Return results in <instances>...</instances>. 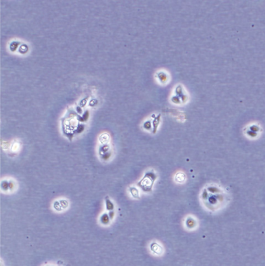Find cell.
Masks as SVG:
<instances>
[{"mask_svg": "<svg viewBox=\"0 0 265 266\" xmlns=\"http://www.w3.org/2000/svg\"><path fill=\"white\" fill-rule=\"evenodd\" d=\"M156 76H157L158 79L160 80V82L162 83H166L167 80H168V76H167L166 73H165V72H158V74H157Z\"/></svg>", "mask_w": 265, "mask_h": 266, "instance_id": "cell-8", "label": "cell"}, {"mask_svg": "<svg viewBox=\"0 0 265 266\" xmlns=\"http://www.w3.org/2000/svg\"><path fill=\"white\" fill-rule=\"evenodd\" d=\"M1 188L3 192H8L9 190V181L3 180L1 182Z\"/></svg>", "mask_w": 265, "mask_h": 266, "instance_id": "cell-13", "label": "cell"}, {"mask_svg": "<svg viewBox=\"0 0 265 266\" xmlns=\"http://www.w3.org/2000/svg\"><path fill=\"white\" fill-rule=\"evenodd\" d=\"M152 123L149 120H148V121H146L143 124V128H144L145 130L149 131V130L152 129Z\"/></svg>", "mask_w": 265, "mask_h": 266, "instance_id": "cell-18", "label": "cell"}, {"mask_svg": "<svg viewBox=\"0 0 265 266\" xmlns=\"http://www.w3.org/2000/svg\"><path fill=\"white\" fill-rule=\"evenodd\" d=\"M105 205H106V209H107V211H109V212L114 211V205L113 203V201L109 199V197H106V199H105Z\"/></svg>", "mask_w": 265, "mask_h": 266, "instance_id": "cell-7", "label": "cell"}, {"mask_svg": "<svg viewBox=\"0 0 265 266\" xmlns=\"http://www.w3.org/2000/svg\"><path fill=\"white\" fill-rule=\"evenodd\" d=\"M53 208H54V209L56 210L57 212H61L63 209L59 201H55L54 203H53Z\"/></svg>", "mask_w": 265, "mask_h": 266, "instance_id": "cell-17", "label": "cell"}, {"mask_svg": "<svg viewBox=\"0 0 265 266\" xmlns=\"http://www.w3.org/2000/svg\"><path fill=\"white\" fill-rule=\"evenodd\" d=\"M109 140H110V136L107 133H103V134H102L99 136V142L102 144H103V145L107 144L109 142Z\"/></svg>", "mask_w": 265, "mask_h": 266, "instance_id": "cell-10", "label": "cell"}, {"mask_svg": "<svg viewBox=\"0 0 265 266\" xmlns=\"http://www.w3.org/2000/svg\"><path fill=\"white\" fill-rule=\"evenodd\" d=\"M246 134H247V135H249V136L251 137V138H255V137H257V132H253V131H251V130H250V129L246 132Z\"/></svg>", "mask_w": 265, "mask_h": 266, "instance_id": "cell-23", "label": "cell"}, {"mask_svg": "<svg viewBox=\"0 0 265 266\" xmlns=\"http://www.w3.org/2000/svg\"><path fill=\"white\" fill-rule=\"evenodd\" d=\"M250 130L257 133L259 132V130H260V128H259V127L257 125H251L250 127Z\"/></svg>", "mask_w": 265, "mask_h": 266, "instance_id": "cell-24", "label": "cell"}, {"mask_svg": "<svg viewBox=\"0 0 265 266\" xmlns=\"http://www.w3.org/2000/svg\"><path fill=\"white\" fill-rule=\"evenodd\" d=\"M210 205L216 206L219 203H220L221 201H223V196L219 194H215L213 195H209V197L207 200Z\"/></svg>", "mask_w": 265, "mask_h": 266, "instance_id": "cell-2", "label": "cell"}, {"mask_svg": "<svg viewBox=\"0 0 265 266\" xmlns=\"http://www.w3.org/2000/svg\"><path fill=\"white\" fill-rule=\"evenodd\" d=\"M111 219L109 217L108 213H103L101 215L100 218H99V221H100L101 224L104 225V226H107L110 223Z\"/></svg>", "mask_w": 265, "mask_h": 266, "instance_id": "cell-5", "label": "cell"}, {"mask_svg": "<svg viewBox=\"0 0 265 266\" xmlns=\"http://www.w3.org/2000/svg\"><path fill=\"white\" fill-rule=\"evenodd\" d=\"M128 190H129V192H130V194L132 195V196L133 198L139 199V197H140V196H139L140 195H139V191L136 187H134V186L129 187Z\"/></svg>", "mask_w": 265, "mask_h": 266, "instance_id": "cell-6", "label": "cell"}, {"mask_svg": "<svg viewBox=\"0 0 265 266\" xmlns=\"http://www.w3.org/2000/svg\"><path fill=\"white\" fill-rule=\"evenodd\" d=\"M202 195V199H203L204 201H207L208 199V197H209L208 190H207V189H204V191L202 192V195Z\"/></svg>", "mask_w": 265, "mask_h": 266, "instance_id": "cell-22", "label": "cell"}, {"mask_svg": "<svg viewBox=\"0 0 265 266\" xmlns=\"http://www.w3.org/2000/svg\"><path fill=\"white\" fill-rule=\"evenodd\" d=\"M19 52L22 55L23 54H26L27 52L28 51V46L25 44H20V48H19Z\"/></svg>", "mask_w": 265, "mask_h": 266, "instance_id": "cell-16", "label": "cell"}, {"mask_svg": "<svg viewBox=\"0 0 265 266\" xmlns=\"http://www.w3.org/2000/svg\"><path fill=\"white\" fill-rule=\"evenodd\" d=\"M77 110H78V112H79V113H82V108L80 109V108L77 107Z\"/></svg>", "mask_w": 265, "mask_h": 266, "instance_id": "cell-28", "label": "cell"}, {"mask_svg": "<svg viewBox=\"0 0 265 266\" xmlns=\"http://www.w3.org/2000/svg\"><path fill=\"white\" fill-rule=\"evenodd\" d=\"M150 249L153 253H155L156 254H158V255L163 254V247L156 242L152 243L151 246H150Z\"/></svg>", "mask_w": 265, "mask_h": 266, "instance_id": "cell-4", "label": "cell"}, {"mask_svg": "<svg viewBox=\"0 0 265 266\" xmlns=\"http://www.w3.org/2000/svg\"><path fill=\"white\" fill-rule=\"evenodd\" d=\"M156 179V175L153 171L147 172L144 177L138 183V186L142 188L143 192H152L153 184Z\"/></svg>", "mask_w": 265, "mask_h": 266, "instance_id": "cell-1", "label": "cell"}, {"mask_svg": "<svg viewBox=\"0 0 265 266\" xmlns=\"http://www.w3.org/2000/svg\"><path fill=\"white\" fill-rule=\"evenodd\" d=\"M185 227L188 230H194L197 227V220L192 216H187L185 219Z\"/></svg>", "mask_w": 265, "mask_h": 266, "instance_id": "cell-3", "label": "cell"}, {"mask_svg": "<svg viewBox=\"0 0 265 266\" xmlns=\"http://www.w3.org/2000/svg\"><path fill=\"white\" fill-rule=\"evenodd\" d=\"M114 211H110V212H109V213H108V215H109V217H110V219H113L114 218Z\"/></svg>", "mask_w": 265, "mask_h": 266, "instance_id": "cell-27", "label": "cell"}, {"mask_svg": "<svg viewBox=\"0 0 265 266\" xmlns=\"http://www.w3.org/2000/svg\"><path fill=\"white\" fill-rule=\"evenodd\" d=\"M207 190L208 192H210L211 194H215V195L218 194V193H220L222 192V190L216 186H209V187H208Z\"/></svg>", "mask_w": 265, "mask_h": 266, "instance_id": "cell-12", "label": "cell"}, {"mask_svg": "<svg viewBox=\"0 0 265 266\" xmlns=\"http://www.w3.org/2000/svg\"><path fill=\"white\" fill-rule=\"evenodd\" d=\"M160 115H158V116L153 120L152 121V127H153V131L152 132L153 133H156V130H157V128H158V125L159 124H160Z\"/></svg>", "mask_w": 265, "mask_h": 266, "instance_id": "cell-11", "label": "cell"}, {"mask_svg": "<svg viewBox=\"0 0 265 266\" xmlns=\"http://www.w3.org/2000/svg\"><path fill=\"white\" fill-rule=\"evenodd\" d=\"M110 157H111V152L109 151L107 153H104L103 155H102L101 156V159L103 160H109L110 158Z\"/></svg>", "mask_w": 265, "mask_h": 266, "instance_id": "cell-21", "label": "cell"}, {"mask_svg": "<svg viewBox=\"0 0 265 266\" xmlns=\"http://www.w3.org/2000/svg\"><path fill=\"white\" fill-rule=\"evenodd\" d=\"M175 180H176V182H178V183L184 182V180H185V175L183 173H178L175 177Z\"/></svg>", "mask_w": 265, "mask_h": 266, "instance_id": "cell-15", "label": "cell"}, {"mask_svg": "<svg viewBox=\"0 0 265 266\" xmlns=\"http://www.w3.org/2000/svg\"><path fill=\"white\" fill-rule=\"evenodd\" d=\"M20 41H17V40H15V41H12L9 44V49L11 51H16L17 49L20 48Z\"/></svg>", "mask_w": 265, "mask_h": 266, "instance_id": "cell-9", "label": "cell"}, {"mask_svg": "<svg viewBox=\"0 0 265 266\" xmlns=\"http://www.w3.org/2000/svg\"><path fill=\"white\" fill-rule=\"evenodd\" d=\"M60 201V204L62 207L63 209H66L68 207V201L66 199H62L59 201Z\"/></svg>", "mask_w": 265, "mask_h": 266, "instance_id": "cell-19", "label": "cell"}, {"mask_svg": "<svg viewBox=\"0 0 265 266\" xmlns=\"http://www.w3.org/2000/svg\"><path fill=\"white\" fill-rule=\"evenodd\" d=\"M110 151V146L109 145H107V144H105V145H103L100 148H99V153H100V156L103 155L104 153H107Z\"/></svg>", "mask_w": 265, "mask_h": 266, "instance_id": "cell-14", "label": "cell"}, {"mask_svg": "<svg viewBox=\"0 0 265 266\" xmlns=\"http://www.w3.org/2000/svg\"><path fill=\"white\" fill-rule=\"evenodd\" d=\"M172 102L174 103H180V99L178 96H174L172 97Z\"/></svg>", "mask_w": 265, "mask_h": 266, "instance_id": "cell-25", "label": "cell"}, {"mask_svg": "<svg viewBox=\"0 0 265 266\" xmlns=\"http://www.w3.org/2000/svg\"><path fill=\"white\" fill-rule=\"evenodd\" d=\"M15 187V184L13 181H9V191H13Z\"/></svg>", "mask_w": 265, "mask_h": 266, "instance_id": "cell-26", "label": "cell"}, {"mask_svg": "<svg viewBox=\"0 0 265 266\" xmlns=\"http://www.w3.org/2000/svg\"><path fill=\"white\" fill-rule=\"evenodd\" d=\"M19 149H20V144H19V142H15L13 144V146H12V151L16 152V151H18Z\"/></svg>", "mask_w": 265, "mask_h": 266, "instance_id": "cell-20", "label": "cell"}]
</instances>
